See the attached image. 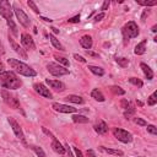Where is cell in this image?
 <instances>
[{"label": "cell", "mask_w": 157, "mask_h": 157, "mask_svg": "<svg viewBox=\"0 0 157 157\" xmlns=\"http://www.w3.org/2000/svg\"><path fill=\"white\" fill-rule=\"evenodd\" d=\"M0 85L4 88L16 90L22 86V81L12 71H4L0 74Z\"/></svg>", "instance_id": "cell-1"}, {"label": "cell", "mask_w": 157, "mask_h": 157, "mask_svg": "<svg viewBox=\"0 0 157 157\" xmlns=\"http://www.w3.org/2000/svg\"><path fill=\"white\" fill-rule=\"evenodd\" d=\"M7 63L20 75H23V76H27V77H32V76H36L37 75V72L31 66H28L27 64L17 60V59H12V58L11 59H7Z\"/></svg>", "instance_id": "cell-2"}, {"label": "cell", "mask_w": 157, "mask_h": 157, "mask_svg": "<svg viewBox=\"0 0 157 157\" xmlns=\"http://www.w3.org/2000/svg\"><path fill=\"white\" fill-rule=\"evenodd\" d=\"M121 33L124 39H130V38H135L139 34V27L134 21H130L128 23H125L121 28Z\"/></svg>", "instance_id": "cell-3"}, {"label": "cell", "mask_w": 157, "mask_h": 157, "mask_svg": "<svg viewBox=\"0 0 157 157\" xmlns=\"http://www.w3.org/2000/svg\"><path fill=\"white\" fill-rule=\"evenodd\" d=\"M47 69L53 76H63V75L69 74V69H66V67H64V66H61L60 64H56V63H48Z\"/></svg>", "instance_id": "cell-4"}, {"label": "cell", "mask_w": 157, "mask_h": 157, "mask_svg": "<svg viewBox=\"0 0 157 157\" xmlns=\"http://www.w3.org/2000/svg\"><path fill=\"white\" fill-rule=\"evenodd\" d=\"M112 131H113L114 137H117L119 141H121V142H124V144H128V142H131V141H132V135H131L129 131L124 130V129L113 128Z\"/></svg>", "instance_id": "cell-5"}, {"label": "cell", "mask_w": 157, "mask_h": 157, "mask_svg": "<svg viewBox=\"0 0 157 157\" xmlns=\"http://www.w3.org/2000/svg\"><path fill=\"white\" fill-rule=\"evenodd\" d=\"M1 96H2V99L6 104H9L10 107L15 108V109H18L20 108V102L18 99L16 98V96H13L12 93H10V91L7 90H2L1 91Z\"/></svg>", "instance_id": "cell-6"}, {"label": "cell", "mask_w": 157, "mask_h": 157, "mask_svg": "<svg viewBox=\"0 0 157 157\" xmlns=\"http://www.w3.org/2000/svg\"><path fill=\"white\" fill-rule=\"evenodd\" d=\"M12 9H13V11H15V15H16V17H17L18 22H20L23 27H26V28H27V27H29L31 21H29V18H28V16L23 12V10H22L21 7H18V6H17V4H13Z\"/></svg>", "instance_id": "cell-7"}, {"label": "cell", "mask_w": 157, "mask_h": 157, "mask_svg": "<svg viewBox=\"0 0 157 157\" xmlns=\"http://www.w3.org/2000/svg\"><path fill=\"white\" fill-rule=\"evenodd\" d=\"M0 15L7 20L12 17V5L7 0H0Z\"/></svg>", "instance_id": "cell-8"}, {"label": "cell", "mask_w": 157, "mask_h": 157, "mask_svg": "<svg viewBox=\"0 0 157 157\" xmlns=\"http://www.w3.org/2000/svg\"><path fill=\"white\" fill-rule=\"evenodd\" d=\"M21 43H22V45H23L27 50H29V49H31V50L36 49V44H34L32 37H31L29 34H27V33H22V34H21Z\"/></svg>", "instance_id": "cell-9"}, {"label": "cell", "mask_w": 157, "mask_h": 157, "mask_svg": "<svg viewBox=\"0 0 157 157\" xmlns=\"http://www.w3.org/2000/svg\"><path fill=\"white\" fill-rule=\"evenodd\" d=\"M9 123H10V125H11V128H12V130H13V132H15L16 137H17V139H20V140H22V141L25 142L23 132H22V129H21L20 124H18L13 118H9Z\"/></svg>", "instance_id": "cell-10"}, {"label": "cell", "mask_w": 157, "mask_h": 157, "mask_svg": "<svg viewBox=\"0 0 157 157\" xmlns=\"http://www.w3.org/2000/svg\"><path fill=\"white\" fill-rule=\"evenodd\" d=\"M33 88H34V91H36L37 93H39L40 96H43V97H45V98H49V99L53 98V96H52L49 88H47L43 83H34V85H33Z\"/></svg>", "instance_id": "cell-11"}, {"label": "cell", "mask_w": 157, "mask_h": 157, "mask_svg": "<svg viewBox=\"0 0 157 157\" xmlns=\"http://www.w3.org/2000/svg\"><path fill=\"white\" fill-rule=\"evenodd\" d=\"M53 108H54V110L60 112V113H75L77 110L74 107H70V105H66V104H61V103H53Z\"/></svg>", "instance_id": "cell-12"}, {"label": "cell", "mask_w": 157, "mask_h": 157, "mask_svg": "<svg viewBox=\"0 0 157 157\" xmlns=\"http://www.w3.org/2000/svg\"><path fill=\"white\" fill-rule=\"evenodd\" d=\"M45 82L56 92H63L65 90V85L59 80H49V78H47Z\"/></svg>", "instance_id": "cell-13"}, {"label": "cell", "mask_w": 157, "mask_h": 157, "mask_svg": "<svg viewBox=\"0 0 157 157\" xmlns=\"http://www.w3.org/2000/svg\"><path fill=\"white\" fill-rule=\"evenodd\" d=\"M9 42H10V45L12 47V49L17 53V54H20V56L21 58H23V59H27V54H26V52H25V49L22 48V47H20L11 37H9Z\"/></svg>", "instance_id": "cell-14"}, {"label": "cell", "mask_w": 157, "mask_h": 157, "mask_svg": "<svg viewBox=\"0 0 157 157\" xmlns=\"http://www.w3.org/2000/svg\"><path fill=\"white\" fill-rule=\"evenodd\" d=\"M80 44H81V47L85 48L86 50H90L91 47H92V44H93V42H92V37L88 36V34L81 37V39H80Z\"/></svg>", "instance_id": "cell-15"}, {"label": "cell", "mask_w": 157, "mask_h": 157, "mask_svg": "<svg viewBox=\"0 0 157 157\" xmlns=\"http://www.w3.org/2000/svg\"><path fill=\"white\" fill-rule=\"evenodd\" d=\"M52 148L54 152L56 153H60V155H64L65 153V147H63V145L59 142L58 139H54L53 142H52Z\"/></svg>", "instance_id": "cell-16"}, {"label": "cell", "mask_w": 157, "mask_h": 157, "mask_svg": "<svg viewBox=\"0 0 157 157\" xmlns=\"http://www.w3.org/2000/svg\"><path fill=\"white\" fill-rule=\"evenodd\" d=\"M94 131L97 132V134H105L107 131H108V126H107V124L103 121V120H99L96 125H94Z\"/></svg>", "instance_id": "cell-17"}, {"label": "cell", "mask_w": 157, "mask_h": 157, "mask_svg": "<svg viewBox=\"0 0 157 157\" xmlns=\"http://www.w3.org/2000/svg\"><path fill=\"white\" fill-rule=\"evenodd\" d=\"M140 67H141V70L144 71V74H145V76H146L147 80H152V78H153V71L151 70V67H150L147 64L141 63V64H140Z\"/></svg>", "instance_id": "cell-18"}, {"label": "cell", "mask_w": 157, "mask_h": 157, "mask_svg": "<svg viewBox=\"0 0 157 157\" xmlns=\"http://www.w3.org/2000/svg\"><path fill=\"white\" fill-rule=\"evenodd\" d=\"M146 39H144L142 42H140L136 47H135V54L136 55H142V54H145V52H146Z\"/></svg>", "instance_id": "cell-19"}, {"label": "cell", "mask_w": 157, "mask_h": 157, "mask_svg": "<svg viewBox=\"0 0 157 157\" xmlns=\"http://www.w3.org/2000/svg\"><path fill=\"white\" fill-rule=\"evenodd\" d=\"M65 99H66L67 102H71V103H76V104H82V103L85 102L82 97H80V96H76V94H69V96H66V97H65Z\"/></svg>", "instance_id": "cell-20"}, {"label": "cell", "mask_w": 157, "mask_h": 157, "mask_svg": "<svg viewBox=\"0 0 157 157\" xmlns=\"http://www.w3.org/2000/svg\"><path fill=\"white\" fill-rule=\"evenodd\" d=\"M91 96H92V98H94V99H96V101H98V102H103V101L105 99V98H104V96H103V93H102L98 88L92 90Z\"/></svg>", "instance_id": "cell-21"}, {"label": "cell", "mask_w": 157, "mask_h": 157, "mask_svg": "<svg viewBox=\"0 0 157 157\" xmlns=\"http://www.w3.org/2000/svg\"><path fill=\"white\" fill-rule=\"evenodd\" d=\"M103 152H107V153H109V155H113V156H123L124 155V152L121 151V150H114V148H107V147H103V146H101L99 147Z\"/></svg>", "instance_id": "cell-22"}, {"label": "cell", "mask_w": 157, "mask_h": 157, "mask_svg": "<svg viewBox=\"0 0 157 157\" xmlns=\"http://www.w3.org/2000/svg\"><path fill=\"white\" fill-rule=\"evenodd\" d=\"M49 39H50V42H52V44L56 48V49H59V50H65L64 49V47L61 45V43L56 39V37L54 36V34H49Z\"/></svg>", "instance_id": "cell-23"}, {"label": "cell", "mask_w": 157, "mask_h": 157, "mask_svg": "<svg viewBox=\"0 0 157 157\" xmlns=\"http://www.w3.org/2000/svg\"><path fill=\"white\" fill-rule=\"evenodd\" d=\"M88 69H90V71H91L92 74H94V75H98V76H103V75H104V70H103L102 67H99V66L88 65Z\"/></svg>", "instance_id": "cell-24"}, {"label": "cell", "mask_w": 157, "mask_h": 157, "mask_svg": "<svg viewBox=\"0 0 157 157\" xmlns=\"http://www.w3.org/2000/svg\"><path fill=\"white\" fill-rule=\"evenodd\" d=\"M72 120L75 123H88V118L85 117V115H80V114L72 115Z\"/></svg>", "instance_id": "cell-25"}, {"label": "cell", "mask_w": 157, "mask_h": 157, "mask_svg": "<svg viewBox=\"0 0 157 157\" xmlns=\"http://www.w3.org/2000/svg\"><path fill=\"white\" fill-rule=\"evenodd\" d=\"M157 103V92L155 91L150 97H148V99H147V104L148 105H155Z\"/></svg>", "instance_id": "cell-26"}, {"label": "cell", "mask_w": 157, "mask_h": 157, "mask_svg": "<svg viewBox=\"0 0 157 157\" xmlns=\"http://www.w3.org/2000/svg\"><path fill=\"white\" fill-rule=\"evenodd\" d=\"M31 148H32V150L36 152V155H37L38 157H47L42 147H38V146H31Z\"/></svg>", "instance_id": "cell-27"}, {"label": "cell", "mask_w": 157, "mask_h": 157, "mask_svg": "<svg viewBox=\"0 0 157 157\" xmlns=\"http://www.w3.org/2000/svg\"><path fill=\"white\" fill-rule=\"evenodd\" d=\"M54 58L56 59V61L59 63V64H63L64 65V67L65 66H69L70 64H69V60L66 59V58H64V56H59V55H54Z\"/></svg>", "instance_id": "cell-28"}, {"label": "cell", "mask_w": 157, "mask_h": 157, "mask_svg": "<svg viewBox=\"0 0 157 157\" xmlns=\"http://www.w3.org/2000/svg\"><path fill=\"white\" fill-rule=\"evenodd\" d=\"M6 22H7V26L10 27V29H11V32H12L15 36H17L18 32H17V27H16V25L13 23V21H12V20H7Z\"/></svg>", "instance_id": "cell-29"}, {"label": "cell", "mask_w": 157, "mask_h": 157, "mask_svg": "<svg viewBox=\"0 0 157 157\" xmlns=\"http://www.w3.org/2000/svg\"><path fill=\"white\" fill-rule=\"evenodd\" d=\"M2 55H4V47H2V43L0 42V74L4 72V63H2Z\"/></svg>", "instance_id": "cell-30"}, {"label": "cell", "mask_w": 157, "mask_h": 157, "mask_svg": "<svg viewBox=\"0 0 157 157\" xmlns=\"http://www.w3.org/2000/svg\"><path fill=\"white\" fill-rule=\"evenodd\" d=\"M117 63L121 67H126L129 65V59H126V58H117Z\"/></svg>", "instance_id": "cell-31"}, {"label": "cell", "mask_w": 157, "mask_h": 157, "mask_svg": "<svg viewBox=\"0 0 157 157\" xmlns=\"http://www.w3.org/2000/svg\"><path fill=\"white\" fill-rule=\"evenodd\" d=\"M129 82L132 83V85H135V86H137V87H142V85H144V82L140 78H137V77H130L129 78Z\"/></svg>", "instance_id": "cell-32"}, {"label": "cell", "mask_w": 157, "mask_h": 157, "mask_svg": "<svg viewBox=\"0 0 157 157\" xmlns=\"http://www.w3.org/2000/svg\"><path fill=\"white\" fill-rule=\"evenodd\" d=\"M136 2L139 5H142V6H155L157 5V1L156 0H152V1H141V0H136Z\"/></svg>", "instance_id": "cell-33"}, {"label": "cell", "mask_w": 157, "mask_h": 157, "mask_svg": "<svg viewBox=\"0 0 157 157\" xmlns=\"http://www.w3.org/2000/svg\"><path fill=\"white\" fill-rule=\"evenodd\" d=\"M110 91H112L114 94H124V93H125V91H124L121 87H119V86H112V87H110Z\"/></svg>", "instance_id": "cell-34"}, {"label": "cell", "mask_w": 157, "mask_h": 157, "mask_svg": "<svg viewBox=\"0 0 157 157\" xmlns=\"http://www.w3.org/2000/svg\"><path fill=\"white\" fill-rule=\"evenodd\" d=\"M27 4H28V6H29V7H31V9H32V10H33L36 13H39V9H38V7H37V5L34 4V1L28 0V1H27Z\"/></svg>", "instance_id": "cell-35"}, {"label": "cell", "mask_w": 157, "mask_h": 157, "mask_svg": "<svg viewBox=\"0 0 157 157\" xmlns=\"http://www.w3.org/2000/svg\"><path fill=\"white\" fill-rule=\"evenodd\" d=\"M134 120H135V123H136L137 125H141V126H147V121H146V120H144V119H141V118H135Z\"/></svg>", "instance_id": "cell-36"}, {"label": "cell", "mask_w": 157, "mask_h": 157, "mask_svg": "<svg viewBox=\"0 0 157 157\" xmlns=\"http://www.w3.org/2000/svg\"><path fill=\"white\" fill-rule=\"evenodd\" d=\"M147 131L152 135H157V129L155 125H147Z\"/></svg>", "instance_id": "cell-37"}, {"label": "cell", "mask_w": 157, "mask_h": 157, "mask_svg": "<svg viewBox=\"0 0 157 157\" xmlns=\"http://www.w3.org/2000/svg\"><path fill=\"white\" fill-rule=\"evenodd\" d=\"M67 22H70V23H77V22H80V15H76V16L69 18Z\"/></svg>", "instance_id": "cell-38"}, {"label": "cell", "mask_w": 157, "mask_h": 157, "mask_svg": "<svg viewBox=\"0 0 157 157\" xmlns=\"http://www.w3.org/2000/svg\"><path fill=\"white\" fill-rule=\"evenodd\" d=\"M120 105H121V108H124V109H129V108H130V103H129L126 99H121Z\"/></svg>", "instance_id": "cell-39"}, {"label": "cell", "mask_w": 157, "mask_h": 157, "mask_svg": "<svg viewBox=\"0 0 157 157\" xmlns=\"http://www.w3.org/2000/svg\"><path fill=\"white\" fill-rule=\"evenodd\" d=\"M150 12H151V10H150V9L144 10V12H142V15H141V21H145V20H146V17L150 15Z\"/></svg>", "instance_id": "cell-40"}, {"label": "cell", "mask_w": 157, "mask_h": 157, "mask_svg": "<svg viewBox=\"0 0 157 157\" xmlns=\"http://www.w3.org/2000/svg\"><path fill=\"white\" fill-rule=\"evenodd\" d=\"M134 113H135V110H134V109H131V108H129V109H128V112H125V113H124V117H125L126 119H129L131 115H134Z\"/></svg>", "instance_id": "cell-41"}, {"label": "cell", "mask_w": 157, "mask_h": 157, "mask_svg": "<svg viewBox=\"0 0 157 157\" xmlns=\"http://www.w3.org/2000/svg\"><path fill=\"white\" fill-rule=\"evenodd\" d=\"M42 130H43V132H44L45 135H48V136H50V139H52V140H54V139H56V137H55V136H54V135H53V134H52V132H50L49 130H47V128H44V126H43V128H42Z\"/></svg>", "instance_id": "cell-42"}, {"label": "cell", "mask_w": 157, "mask_h": 157, "mask_svg": "<svg viewBox=\"0 0 157 157\" xmlns=\"http://www.w3.org/2000/svg\"><path fill=\"white\" fill-rule=\"evenodd\" d=\"M74 58L77 60V61H81V63H86V59H83L81 55H78V54H74Z\"/></svg>", "instance_id": "cell-43"}, {"label": "cell", "mask_w": 157, "mask_h": 157, "mask_svg": "<svg viewBox=\"0 0 157 157\" xmlns=\"http://www.w3.org/2000/svg\"><path fill=\"white\" fill-rule=\"evenodd\" d=\"M104 16H105V15H104V12H101V13H98V15L94 17V21H97V22H98V21H101L102 18H104Z\"/></svg>", "instance_id": "cell-44"}, {"label": "cell", "mask_w": 157, "mask_h": 157, "mask_svg": "<svg viewBox=\"0 0 157 157\" xmlns=\"http://www.w3.org/2000/svg\"><path fill=\"white\" fill-rule=\"evenodd\" d=\"M65 151H66V156H65V157H74V156H72V153H71V151H70L69 145H66V146H65Z\"/></svg>", "instance_id": "cell-45"}, {"label": "cell", "mask_w": 157, "mask_h": 157, "mask_svg": "<svg viewBox=\"0 0 157 157\" xmlns=\"http://www.w3.org/2000/svg\"><path fill=\"white\" fill-rule=\"evenodd\" d=\"M109 0H104V2H103V5H102V9L101 10H107L108 7H109Z\"/></svg>", "instance_id": "cell-46"}, {"label": "cell", "mask_w": 157, "mask_h": 157, "mask_svg": "<svg viewBox=\"0 0 157 157\" xmlns=\"http://www.w3.org/2000/svg\"><path fill=\"white\" fill-rule=\"evenodd\" d=\"M86 54L90 55V56H94V58H98V53H94V52H91V50H86Z\"/></svg>", "instance_id": "cell-47"}, {"label": "cell", "mask_w": 157, "mask_h": 157, "mask_svg": "<svg viewBox=\"0 0 157 157\" xmlns=\"http://www.w3.org/2000/svg\"><path fill=\"white\" fill-rule=\"evenodd\" d=\"M74 151H75V153H76V156L77 157H83V155H82V152L77 148V147H74Z\"/></svg>", "instance_id": "cell-48"}, {"label": "cell", "mask_w": 157, "mask_h": 157, "mask_svg": "<svg viewBox=\"0 0 157 157\" xmlns=\"http://www.w3.org/2000/svg\"><path fill=\"white\" fill-rule=\"evenodd\" d=\"M86 155H87V157H96V155H94V152H93V150H87V152H86Z\"/></svg>", "instance_id": "cell-49"}, {"label": "cell", "mask_w": 157, "mask_h": 157, "mask_svg": "<svg viewBox=\"0 0 157 157\" xmlns=\"http://www.w3.org/2000/svg\"><path fill=\"white\" fill-rule=\"evenodd\" d=\"M42 20L43 21H45V22H52L53 20H50V18H47V17H42Z\"/></svg>", "instance_id": "cell-50"}, {"label": "cell", "mask_w": 157, "mask_h": 157, "mask_svg": "<svg viewBox=\"0 0 157 157\" xmlns=\"http://www.w3.org/2000/svg\"><path fill=\"white\" fill-rule=\"evenodd\" d=\"M52 29H53L54 33H59V29H56V28H54V27H52Z\"/></svg>", "instance_id": "cell-51"}, {"label": "cell", "mask_w": 157, "mask_h": 157, "mask_svg": "<svg viewBox=\"0 0 157 157\" xmlns=\"http://www.w3.org/2000/svg\"><path fill=\"white\" fill-rule=\"evenodd\" d=\"M156 28H157V27H156V26H153V27H152V32H156V31H157Z\"/></svg>", "instance_id": "cell-52"}]
</instances>
